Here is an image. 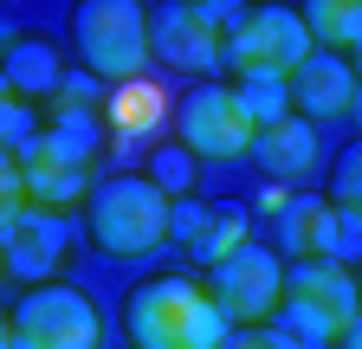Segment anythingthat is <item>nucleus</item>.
<instances>
[{"label":"nucleus","instance_id":"f8f14e48","mask_svg":"<svg viewBox=\"0 0 362 349\" xmlns=\"http://www.w3.org/2000/svg\"><path fill=\"white\" fill-rule=\"evenodd\" d=\"M7 272L20 285H45L59 266H65V227H59V213H45V207H26V213H7Z\"/></svg>","mask_w":362,"mask_h":349},{"label":"nucleus","instance_id":"ddd939ff","mask_svg":"<svg viewBox=\"0 0 362 349\" xmlns=\"http://www.w3.org/2000/svg\"><path fill=\"white\" fill-rule=\"evenodd\" d=\"M356 97H362V78H356V65H349L343 52H310V59L298 65V78H291V104H298V117H310V123L356 110Z\"/></svg>","mask_w":362,"mask_h":349},{"label":"nucleus","instance_id":"4468645a","mask_svg":"<svg viewBox=\"0 0 362 349\" xmlns=\"http://www.w3.org/2000/svg\"><path fill=\"white\" fill-rule=\"evenodd\" d=\"M252 162L272 174V182H285V188L310 182V174H317V123H310V117H291V123H272V129H259Z\"/></svg>","mask_w":362,"mask_h":349},{"label":"nucleus","instance_id":"7ed1b4c3","mask_svg":"<svg viewBox=\"0 0 362 349\" xmlns=\"http://www.w3.org/2000/svg\"><path fill=\"white\" fill-rule=\"evenodd\" d=\"M356 317H362V285H356V272L337 266V259H298L291 278H285L279 330L298 336L304 349H337Z\"/></svg>","mask_w":362,"mask_h":349},{"label":"nucleus","instance_id":"1a4fd4ad","mask_svg":"<svg viewBox=\"0 0 362 349\" xmlns=\"http://www.w3.org/2000/svg\"><path fill=\"white\" fill-rule=\"evenodd\" d=\"M285 259L279 252H265L259 239L240 252V259H226V266L214 272V304L226 311V324H240V330H259L285 311Z\"/></svg>","mask_w":362,"mask_h":349},{"label":"nucleus","instance_id":"6ab92c4d","mask_svg":"<svg viewBox=\"0 0 362 349\" xmlns=\"http://www.w3.org/2000/svg\"><path fill=\"white\" fill-rule=\"evenodd\" d=\"M240 91V104H246V117H252V129H272V123H291V78H265V71H252V78H240L233 84Z\"/></svg>","mask_w":362,"mask_h":349},{"label":"nucleus","instance_id":"6e6552de","mask_svg":"<svg viewBox=\"0 0 362 349\" xmlns=\"http://www.w3.org/2000/svg\"><path fill=\"white\" fill-rule=\"evenodd\" d=\"M175 97H168V84L156 78H129V84H110V91L98 97V117H104V136H110V155L117 162H136V155H156L168 136L162 129H175Z\"/></svg>","mask_w":362,"mask_h":349},{"label":"nucleus","instance_id":"393cba45","mask_svg":"<svg viewBox=\"0 0 362 349\" xmlns=\"http://www.w3.org/2000/svg\"><path fill=\"white\" fill-rule=\"evenodd\" d=\"M356 78H362V52H356Z\"/></svg>","mask_w":362,"mask_h":349},{"label":"nucleus","instance_id":"4be33fe9","mask_svg":"<svg viewBox=\"0 0 362 349\" xmlns=\"http://www.w3.org/2000/svg\"><path fill=\"white\" fill-rule=\"evenodd\" d=\"M226 349H304L298 336H285V330H272V324H259V330H233V343Z\"/></svg>","mask_w":362,"mask_h":349},{"label":"nucleus","instance_id":"9d476101","mask_svg":"<svg viewBox=\"0 0 362 349\" xmlns=\"http://www.w3.org/2000/svg\"><path fill=\"white\" fill-rule=\"evenodd\" d=\"M226 59V39H220V13L214 7H188V0H175V7L156 13V65L181 71V78H201Z\"/></svg>","mask_w":362,"mask_h":349},{"label":"nucleus","instance_id":"aec40b11","mask_svg":"<svg viewBox=\"0 0 362 349\" xmlns=\"http://www.w3.org/2000/svg\"><path fill=\"white\" fill-rule=\"evenodd\" d=\"M194 162H201V155H194L188 143H175V136H168V143L149 155V182L175 201V194H188V188H194Z\"/></svg>","mask_w":362,"mask_h":349},{"label":"nucleus","instance_id":"0eeeda50","mask_svg":"<svg viewBox=\"0 0 362 349\" xmlns=\"http://www.w3.org/2000/svg\"><path fill=\"white\" fill-rule=\"evenodd\" d=\"M317 52V39L304 26V13L291 7H246V20L226 39V59L240 65V78L265 71V78H298V65Z\"/></svg>","mask_w":362,"mask_h":349},{"label":"nucleus","instance_id":"39448f33","mask_svg":"<svg viewBox=\"0 0 362 349\" xmlns=\"http://www.w3.org/2000/svg\"><path fill=\"white\" fill-rule=\"evenodd\" d=\"M175 143H188L201 162H240V155H252L259 129L233 84H194L175 110Z\"/></svg>","mask_w":362,"mask_h":349},{"label":"nucleus","instance_id":"423d86ee","mask_svg":"<svg viewBox=\"0 0 362 349\" xmlns=\"http://www.w3.org/2000/svg\"><path fill=\"white\" fill-rule=\"evenodd\" d=\"M7 349H98V311L71 285H39L13 304Z\"/></svg>","mask_w":362,"mask_h":349},{"label":"nucleus","instance_id":"f257e3e1","mask_svg":"<svg viewBox=\"0 0 362 349\" xmlns=\"http://www.w3.org/2000/svg\"><path fill=\"white\" fill-rule=\"evenodd\" d=\"M123 330H129L136 349H226L233 343V324L214 304V291L181 278V272L136 285L129 304H123Z\"/></svg>","mask_w":362,"mask_h":349},{"label":"nucleus","instance_id":"5701e85b","mask_svg":"<svg viewBox=\"0 0 362 349\" xmlns=\"http://www.w3.org/2000/svg\"><path fill=\"white\" fill-rule=\"evenodd\" d=\"M201 227H207V207H194V201H188V207H175V239H181V246H194Z\"/></svg>","mask_w":362,"mask_h":349},{"label":"nucleus","instance_id":"a878e982","mask_svg":"<svg viewBox=\"0 0 362 349\" xmlns=\"http://www.w3.org/2000/svg\"><path fill=\"white\" fill-rule=\"evenodd\" d=\"M356 110H362V97H356Z\"/></svg>","mask_w":362,"mask_h":349},{"label":"nucleus","instance_id":"f03ea898","mask_svg":"<svg viewBox=\"0 0 362 349\" xmlns=\"http://www.w3.org/2000/svg\"><path fill=\"white\" fill-rule=\"evenodd\" d=\"M84 213H90L98 252H110V259H149V252H162V239H175V201L136 168L104 174L90 188Z\"/></svg>","mask_w":362,"mask_h":349},{"label":"nucleus","instance_id":"a211bd4d","mask_svg":"<svg viewBox=\"0 0 362 349\" xmlns=\"http://www.w3.org/2000/svg\"><path fill=\"white\" fill-rule=\"evenodd\" d=\"M252 246V233H246V207H207V227H201V239L188 246L201 266H226V259H240Z\"/></svg>","mask_w":362,"mask_h":349},{"label":"nucleus","instance_id":"9b49d317","mask_svg":"<svg viewBox=\"0 0 362 349\" xmlns=\"http://www.w3.org/2000/svg\"><path fill=\"white\" fill-rule=\"evenodd\" d=\"M279 239L298 259H337V266H349V259L362 252V227L349 220L330 194H298L285 207V220H279Z\"/></svg>","mask_w":362,"mask_h":349},{"label":"nucleus","instance_id":"f3484780","mask_svg":"<svg viewBox=\"0 0 362 349\" xmlns=\"http://www.w3.org/2000/svg\"><path fill=\"white\" fill-rule=\"evenodd\" d=\"M304 26L317 39V52H343V46L362 52V0H310Z\"/></svg>","mask_w":362,"mask_h":349},{"label":"nucleus","instance_id":"dca6fc26","mask_svg":"<svg viewBox=\"0 0 362 349\" xmlns=\"http://www.w3.org/2000/svg\"><path fill=\"white\" fill-rule=\"evenodd\" d=\"M65 78H71V71L59 65V52L39 46V39H26V46L7 52V97H20V104H33V97H59Z\"/></svg>","mask_w":362,"mask_h":349},{"label":"nucleus","instance_id":"20e7f679","mask_svg":"<svg viewBox=\"0 0 362 349\" xmlns=\"http://www.w3.org/2000/svg\"><path fill=\"white\" fill-rule=\"evenodd\" d=\"M71 39H78V59H84L90 78L129 84V78H149L156 13H143L136 0H84L71 13Z\"/></svg>","mask_w":362,"mask_h":349},{"label":"nucleus","instance_id":"2eb2a0df","mask_svg":"<svg viewBox=\"0 0 362 349\" xmlns=\"http://www.w3.org/2000/svg\"><path fill=\"white\" fill-rule=\"evenodd\" d=\"M13 168H20L26 201H33V207H45V213L65 207V201H78V194H84V182H90L84 168H71V162L52 149V136H45V129H39V143H33V149H20V155H13Z\"/></svg>","mask_w":362,"mask_h":349},{"label":"nucleus","instance_id":"b1692460","mask_svg":"<svg viewBox=\"0 0 362 349\" xmlns=\"http://www.w3.org/2000/svg\"><path fill=\"white\" fill-rule=\"evenodd\" d=\"M337 349H362V317H356V324H349V336H343V343H337Z\"/></svg>","mask_w":362,"mask_h":349},{"label":"nucleus","instance_id":"412c9836","mask_svg":"<svg viewBox=\"0 0 362 349\" xmlns=\"http://www.w3.org/2000/svg\"><path fill=\"white\" fill-rule=\"evenodd\" d=\"M330 201L362 227V136H356V143L337 155V168H330Z\"/></svg>","mask_w":362,"mask_h":349}]
</instances>
